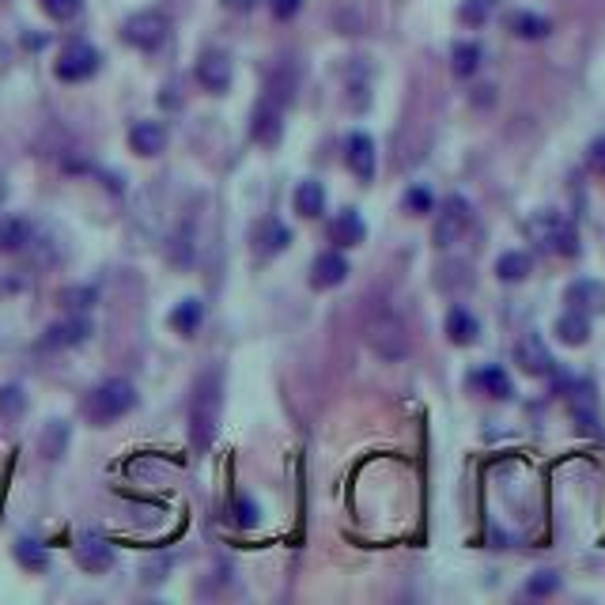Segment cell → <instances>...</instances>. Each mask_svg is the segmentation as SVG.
Wrapping results in <instances>:
<instances>
[{
  "mask_svg": "<svg viewBox=\"0 0 605 605\" xmlns=\"http://www.w3.org/2000/svg\"><path fill=\"white\" fill-rule=\"evenodd\" d=\"M220 409H224V379L216 367H205L190 394V439L197 450H208L220 428Z\"/></svg>",
  "mask_w": 605,
  "mask_h": 605,
  "instance_id": "1",
  "label": "cell"
},
{
  "mask_svg": "<svg viewBox=\"0 0 605 605\" xmlns=\"http://www.w3.org/2000/svg\"><path fill=\"white\" fill-rule=\"evenodd\" d=\"M133 409H137V386L129 379H106L84 398V416L91 424H99V428L114 424V420H121Z\"/></svg>",
  "mask_w": 605,
  "mask_h": 605,
  "instance_id": "2",
  "label": "cell"
},
{
  "mask_svg": "<svg viewBox=\"0 0 605 605\" xmlns=\"http://www.w3.org/2000/svg\"><path fill=\"white\" fill-rule=\"evenodd\" d=\"M530 239L541 246V250H549V254H560V258H575L579 254V235H575V224H571L564 212H534L530 216Z\"/></svg>",
  "mask_w": 605,
  "mask_h": 605,
  "instance_id": "3",
  "label": "cell"
},
{
  "mask_svg": "<svg viewBox=\"0 0 605 605\" xmlns=\"http://www.w3.org/2000/svg\"><path fill=\"white\" fill-rule=\"evenodd\" d=\"M363 337H367V348L386 363H398L409 356V329L401 322L394 311H379L371 314V322L363 329Z\"/></svg>",
  "mask_w": 605,
  "mask_h": 605,
  "instance_id": "4",
  "label": "cell"
},
{
  "mask_svg": "<svg viewBox=\"0 0 605 605\" xmlns=\"http://www.w3.org/2000/svg\"><path fill=\"white\" fill-rule=\"evenodd\" d=\"M469 224H473V208H469V201L462 193H450L447 201L439 205V212H435V227H432L435 246H454V242L469 231Z\"/></svg>",
  "mask_w": 605,
  "mask_h": 605,
  "instance_id": "5",
  "label": "cell"
},
{
  "mask_svg": "<svg viewBox=\"0 0 605 605\" xmlns=\"http://www.w3.org/2000/svg\"><path fill=\"white\" fill-rule=\"evenodd\" d=\"M167 35H171V19L163 16V12H137V16L125 19V27H121V38L129 46H137V50H159L167 42Z\"/></svg>",
  "mask_w": 605,
  "mask_h": 605,
  "instance_id": "6",
  "label": "cell"
},
{
  "mask_svg": "<svg viewBox=\"0 0 605 605\" xmlns=\"http://www.w3.org/2000/svg\"><path fill=\"white\" fill-rule=\"evenodd\" d=\"M95 72H99V50L87 42H69L57 57V80H65V84L91 80Z\"/></svg>",
  "mask_w": 605,
  "mask_h": 605,
  "instance_id": "7",
  "label": "cell"
},
{
  "mask_svg": "<svg viewBox=\"0 0 605 605\" xmlns=\"http://www.w3.org/2000/svg\"><path fill=\"white\" fill-rule=\"evenodd\" d=\"M515 360H519V367L526 375H537V379H545V375H553L556 371L553 352L545 348L541 333H522L519 345H515Z\"/></svg>",
  "mask_w": 605,
  "mask_h": 605,
  "instance_id": "8",
  "label": "cell"
},
{
  "mask_svg": "<svg viewBox=\"0 0 605 605\" xmlns=\"http://www.w3.org/2000/svg\"><path fill=\"white\" fill-rule=\"evenodd\" d=\"M345 163L360 182H371L375 178V140L367 133H352L345 144Z\"/></svg>",
  "mask_w": 605,
  "mask_h": 605,
  "instance_id": "9",
  "label": "cell"
},
{
  "mask_svg": "<svg viewBox=\"0 0 605 605\" xmlns=\"http://www.w3.org/2000/svg\"><path fill=\"white\" fill-rule=\"evenodd\" d=\"M197 80H201V87L212 91V95L227 91V87H231V57H227V53L208 50L205 57L197 61Z\"/></svg>",
  "mask_w": 605,
  "mask_h": 605,
  "instance_id": "10",
  "label": "cell"
},
{
  "mask_svg": "<svg viewBox=\"0 0 605 605\" xmlns=\"http://www.w3.org/2000/svg\"><path fill=\"white\" fill-rule=\"evenodd\" d=\"M76 564H80L84 571H91V575L110 571V568H114V549L106 545L103 537L84 534L80 541H76Z\"/></svg>",
  "mask_w": 605,
  "mask_h": 605,
  "instance_id": "11",
  "label": "cell"
},
{
  "mask_svg": "<svg viewBox=\"0 0 605 605\" xmlns=\"http://www.w3.org/2000/svg\"><path fill=\"white\" fill-rule=\"evenodd\" d=\"M284 133V125H280V106L273 99H261L258 110H254V118H250V137L265 144V148H273Z\"/></svg>",
  "mask_w": 605,
  "mask_h": 605,
  "instance_id": "12",
  "label": "cell"
},
{
  "mask_svg": "<svg viewBox=\"0 0 605 605\" xmlns=\"http://www.w3.org/2000/svg\"><path fill=\"white\" fill-rule=\"evenodd\" d=\"M568 303L571 311H583V314H602L605 311V284L602 280H575L568 284Z\"/></svg>",
  "mask_w": 605,
  "mask_h": 605,
  "instance_id": "13",
  "label": "cell"
},
{
  "mask_svg": "<svg viewBox=\"0 0 605 605\" xmlns=\"http://www.w3.org/2000/svg\"><path fill=\"white\" fill-rule=\"evenodd\" d=\"M129 144H133L137 156L152 159L167 148V129H163L159 121H137V125L129 129Z\"/></svg>",
  "mask_w": 605,
  "mask_h": 605,
  "instance_id": "14",
  "label": "cell"
},
{
  "mask_svg": "<svg viewBox=\"0 0 605 605\" xmlns=\"http://www.w3.org/2000/svg\"><path fill=\"white\" fill-rule=\"evenodd\" d=\"M348 277V261L345 254H337V250H329V254H318L311 265V284L314 288H337V284H345Z\"/></svg>",
  "mask_w": 605,
  "mask_h": 605,
  "instance_id": "15",
  "label": "cell"
},
{
  "mask_svg": "<svg viewBox=\"0 0 605 605\" xmlns=\"http://www.w3.org/2000/svg\"><path fill=\"white\" fill-rule=\"evenodd\" d=\"M35 239V227L27 216H8V220H0V254H19V250H27Z\"/></svg>",
  "mask_w": 605,
  "mask_h": 605,
  "instance_id": "16",
  "label": "cell"
},
{
  "mask_svg": "<svg viewBox=\"0 0 605 605\" xmlns=\"http://www.w3.org/2000/svg\"><path fill=\"white\" fill-rule=\"evenodd\" d=\"M288 242H292V231L280 220H261L258 231H254V246H258L261 258H273L280 250H288Z\"/></svg>",
  "mask_w": 605,
  "mask_h": 605,
  "instance_id": "17",
  "label": "cell"
},
{
  "mask_svg": "<svg viewBox=\"0 0 605 605\" xmlns=\"http://www.w3.org/2000/svg\"><path fill=\"white\" fill-rule=\"evenodd\" d=\"M556 337L571 348L587 345L590 341V314H583V311L560 314V318H556Z\"/></svg>",
  "mask_w": 605,
  "mask_h": 605,
  "instance_id": "18",
  "label": "cell"
},
{
  "mask_svg": "<svg viewBox=\"0 0 605 605\" xmlns=\"http://www.w3.org/2000/svg\"><path fill=\"white\" fill-rule=\"evenodd\" d=\"M363 235H367V227H363L356 208H345V212L333 220V227H329V239L337 242V246H360Z\"/></svg>",
  "mask_w": 605,
  "mask_h": 605,
  "instance_id": "19",
  "label": "cell"
},
{
  "mask_svg": "<svg viewBox=\"0 0 605 605\" xmlns=\"http://www.w3.org/2000/svg\"><path fill=\"white\" fill-rule=\"evenodd\" d=\"M530 273H534V258H530L526 250H507V254H500V261H496V277H500L503 284H522Z\"/></svg>",
  "mask_w": 605,
  "mask_h": 605,
  "instance_id": "20",
  "label": "cell"
},
{
  "mask_svg": "<svg viewBox=\"0 0 605 605\" xmlns=\"http://www.w3.org/2000/svg\"><path fill=\"white\" fill-rule=\"evenodd\" d=\"M91 337V322L87 318H69V322H57V326L46 329V345L65 348V345H84Z\"/></svg>",
  "mask_w": 605,
  "mask_h": 605,
  "instance_id": "21",
  "label": "cell"
},
{
  "mask_svg": "<svg viewBox=\"0 0 605 605\" xmlns=\"http://www.w3.org/2000/svg\"><path fill=\"white\" fill-rule=\"evenodd\" d=\"M571 416L583 424V428H598V398H594V386L590 382H579L575 390H571Z\"/></svg>",
  "mask_w": 605,
  "mask_h": 605,
  "instance_id": "22",
  "label": "cell"
},
{
  "mask_svg": "<svg viewBox=\"0 0 605 605\" xmlns=\"http://www.w3.org/2000/svg\"><path fill=\"white\" fill-rule=\"evenodd\" d=\"M477 333H481V322L466 311V307H450L447 314V337L454 345H473L477 341Z\"/></svg>",
  "mask_w": 605,
  "mask_h": 605,
  "instance_id": "23",
  "label": "cell"
},
{
  "mask_svg": "<svg viewBox=\"0 0 605 605\" xmlns=\"http://www.w3.org/2000/svg\"><path fill=\"white\" fill-rule=\"evenodd\" d=\"M295 212L307 216V220L326 212V190H322V182H314V178L299 182V190H295Z\"/></svg>",
  "mask_w": 605,
  "mask_h": 605,
  "instance_id": "24",
  "label": "cell"
},
{
  "mask_svg": "<svg viewBox=\"0 0 605 605\" xmlns=\"http://www.w3.org/2000/svg\"><path fill=\"white\" fill-rule=\"evenodd\" d=\"M201 322H205V303H201V299H182V303L171 311V326L178 329L182 337L197 333V329H201Z\"/></svg>",
  "mask_w": 605,
  "mask_h": 605,
  "instance_id": "25",
  "label": "cell"
},
{
  "mask_svg": "<svg viewBox=\"0 0 605 605\" xmlns=\"http://www.w3.org/2000/svg\"><path fill=\"white\" fill-rule=\"evenodd\" d=\"M507 27H511V35L526 38V42H537V38H545L553 31V23L545 16H534V12H515V16L507 19Z\"/></svg>",
  "mask_w": 605,
  "mask_h": 605,
  "instance_id": "26",
  "label": "cell"
},
{
  "mask_svg": "<svg viewBox=\"0 0 605 605\" xmlns=\"http://www.w3.org/2000/svg\"><path fill=\"white\" fill-rule=\"evenodd\" d=\"M450 69H454V76H473L481 69V46L477 42H458L450 50Z\"/></svg>",
  "mask_w": 605,
  "mask_h": 605,
  "instance_id": "27",
  "label": "cell"
},
{
  "mask_svg": "<svg viewBox=\"0 0 605 605\" xmlns=\"http://www.w3.org/2000/svg\"><path fill=\"white\" fill-rule=\"evenodd\" d=\"M23 413H27V390L16 386V382L0 386V416L4 420H19Z\"/></svg>",
  "mask_w": 605,
  "mask_h": 605,
  "instance_id": "28",
  "label": "cell"
},
{
  "mask_svg": "<svg viewBox=\"0 0 605 605\" xmlns=\"http://www.w3.org/2000/svg\"><path fill=\"white\" fill-rule=\"evenodd\" d=\"M38 443H42V454H46V458H61L65 447H69V424H65V420H50V428L42 432Z\"/></svg>",
  "mask_w": 605,
  "mask_h": 605,
  "instance_id": "29",
  "label": "cell"
},
{
  "mask_svg": "<svg viewBox=\"0 0 605 605\" xmlns=\"http://www.w3.org/2000/svg\"><path fill=\"white\" fill-rule=\"evenodd\" d=\"M477 386H481L488 398H511V379L503 375V367H484L477 371Z\"/></svg>",
  "mask_w": 605,
  "mask_h": 605,
  "instance_id": "30",
  "label": "cell"
},
{
  "mask_svg": "<svg viewBox=\"0 0 605 605\" xmlns=\"http://www.w3.org/2000/svg\"><path fill=\"white\" fill-rule=\"evenodd\" d=\"M16 560H19V564H23L27 571L50 568V553H46V549H42L38 541H27V537H23V541L16 545Z\"/></svg>",
  "mask_w": 605,
  "mask_h": 605,
  "instance_id": "31",
  "label": "cell"
},
{
  "mask_svg": "<svg viewBox=\"0 0 605 605\" xmlns=\"http://www.w3.org/2000/svg\"><path fill=\"white\" fill-rule=\"evenodd\" d=\"M231 515H235V526H242V530H254L261 522V507L250 496H235V503H231Z\"/></svg>",
  "mask_w": 605,
  "mask_h": 605,
  "instance_id": "32",
  "label": "cell"
},
{
  "mask_svg": "<svg viewBox=\"0 0 605 605\" xmlns=\"http://www.w3.org/2000/svg\"><path fill=\"white\" fill-rule=\"evenodd\" d=\"M492 8H496V0H462V12H458V19H462L466 27H481L484 19L492 16Z\"/></svg>",
  "mask_w": 605,
  "mask_h": 605,
  "instance_id": "33",
  "label": "cell"
},
{
  "mask_svg": "<svg viewBox=\"0 0 605 605\" xmlns=\"http://www.w3.org/2000/svg\"><path fill=\"white\" fill-rule=\"evenodd\" d=\"M556 590H560L556 571H537L534 579L526 583V594H530V598H545V594H556Z\"/></svg>",
  "mask_w": 605,
  "mask_h": 605,
  "instance_id": "34",
  "label": "cell"
},
{
  "mask_svg": "<svg viewBox=\"0 0 605 605\" xmlns=\"http://www.w3.org/2000/svg\"><path fill=\"white\" fill-rule=\"evenodd\" d=\"M405 208H409L413 216H424V212H432V193L424 190V186H413V190L405 193Z\"/></svg>",
  "mask_w": 605,
  "mask_h": 605,
  "instance_id": "35",
  "label": "cell"
},
{
  "mask_svg": "<svg viewBox=\"0 0 605 605\" xmlns=\"http://www.w3.org/2000/svg\"><path fill=\"white\" fill-rule=\"evenodd\" d=\"M42 8H46L53 19H72L80 12V0H42Z\"/></svg>",
  "mask_w": 605,
  "mask_h": 605,
  "instance_id": "36",
  "label": "cell"
},
{
  "mask_svg": "<svg viewBox=\"0 0 605 605\" xmlns=\"http://www.w3.org/2000/svg\"><path fill=\"white\" fill-rule=\"evenodd\" d=\"M269 4H273V16L277 19H292L303 8V0H269Z\"/></svg>",
  "mask_w": 605,
  "mask_h": 605,
  "instance_id": "37",
  "label": "cell"
},
{
  "mask_svg": "<svg viewBox=\"0 0 605 605\" xmlns=\"http://www.w3.org/2000/svg\"><path fill=\"white\" fill-rule=\"evenodd\" d=\"M587 159H590V167H594V171H598V174L605 178V137H598L594 144H590Z\"/></svg>",
  "mask_w": 605,
  "mask_h": 605,
  "instance_id": "38",
  "label": "cell"
},
{
  "mask_svg": "<svg viewBox=\"0 0 605 605\" xmlns=\"http://www.w3.org/2000/svg\"><path fill=\"white\" fill-rule=\"evenodd\" d=\"M91 299H95V292H87V288H80V292H65V303H69V307H80V311L91 307Z\"/></svg>",
  "mask_w": 605,
  "mask_h": 605,
  "instance_id": "39",
  "label": "cell"
},
{
  "mask_svg": "<svg viewBox=\"0 0 605 605\" xmlns=\"http://www.w3.org/2000/svg\"><path fill=\"white\" fill-rule=\"evenodd\" d=\"M224 8H231V12H254L258 0H224Z\"/></svg>",
  "mask_w": 605,
  "mask_h": 605,
  "instance_id": "40",
  "label": "cell"
},
{
  "mask_svg": "<svg viewBox=\"0 0 605 605\" xmlns=\"http://www.w3.org/2000/svg\"><path fill=\"white\" fill-rule=\"evenodd\" d=\"M4 197H8V182H4V174H0V205H4Z\"/></svg>",
  "mask_w": 605,
  "mask_h": 605,
  "instance_id": "41",
  "label": "cell"
}]
</instances>
